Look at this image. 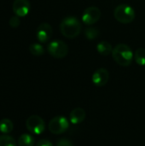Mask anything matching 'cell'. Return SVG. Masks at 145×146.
I'll return each instance as SVG.
<instances>
[{"mask_svg":"<svg viewBox=\"0 0 145 146\" xmlns=\"http://www.w3.org/2000/svg\"><path fill=\"white\" fill-rule=\"evenodd\" d=\"M61 33L67 38H75L82 31V24L75 16H67L60 23Z\"/></svg>","mask_w":145,"mask_h":146,"instance_id":"6da1fadb","label":"cell"},{"mask_svg":"<svg viewBox=\"0 0 145 146\" xmlns=\"http://www.w3.org/2000/svg\"><path fill=\"white\" fill-rule=\"evenodd\" d=\"M112 56L115 62L121 67H129L134 59V53L126 44H119L113 48Z\"/></svg>","mask_w":145,"mask_h":146,"instance_id":"7a4b0ae2","label":"cell"},{"mask_svg":"<svg viewBox=\"0 0 145 146\" xmlns=\"http://www.w3.org/2000/svg\"><path fill=\"white\" fill-rule=\"evenodd\" d=\"M114 16L117 21L122 24H128L134 21L136 14L134 9L126 3L118 5L114 10Z\"/></svg>","mask_w":145,"mask_h":146,"instance_id":"3957f363","label":"cell"},{"mask_svg":"<svg viewBox=\"0 0 145 146\" xmlns=\"http://www.w3.org/2000/svg\"><path fill=\"white\" fill-rule=\"evenodd\" d=\"M47 50L49 54L56 59H62L68 56L69 48L68 44L60 39H55L49 43L47 46Z\"/></svg>","mask_w":145,"mask_h":146,"instance_id":"277c9868","label":"cell"},{"mask_svg":"<svg viewBox=\"0 0 145 146\" xmlns=\"http://www.w3.org/2000/svg\"><path fill=\"white\" fill-rule=\"evenodd\" d=\"M49 131L53 134H62L68 131L69 128V121L64 116H56L53 117L48 125Z\"/></svg>","mask_w":145,"mask_h":146,"instance_id":"5b68a950","label":"cell"},{"mask_svg":"<svg viewBox=\"0 0 145 146\" xmlns=\"http://www.w3.org/2000/svg\"><path fill=\"white\" fill-rule=\"evenodd\" d=\"M26 129L33 134L39 135L45 130L44 121L38 115H31L26 121Z\"/></svg>","mask_w":145,"mask_h":146,"instance_id":"8992f818","label":"cell"},{"mask_svg":"<svg viewBox=\"0 0 145 146\" xmlns=\"http://www.w3.org/2000/svg\"><path fill=\"white\" fill-rule=\"evenodd\" d=\"M101 18V10L97 6H90L87 7L83 14L81 20L84 24L87 26H92L97 23Z\"/></svg>","mask_w":145,"mask_h":146,"instance_id":"52a82bcc","label":"cell"},{"mask_svg":"<svg viewBox=\"0 0 145 146\" xmlns=\"http://www.w3.org/2000/svg\"><path fill=\"white\" fill-rule=\"evenodd\" d=\"M91 80L92 83L97 87L104 86L109 80V72L104 68H100L93 73Z\"/></svg>","mask_w":145,"mask_h":146,"instance_id":"ba28073f","label":"cell"},{"mask_svg":"<svg viewBox=\"0 0 145 146\" xmlns=\"http://www.w3.org/2000/svg\"><path fill=\"white\" fill-rule=\"evenodd\" d=\"M53 34V30L51 26L49 23L44 22L41 23L36 31V37L37 39L40 42V43H46L48 42Z\"/></svg>","mask_w":145,"mask_h":146,"instance_id":"9c48e42d","label":"cell"},{"mask_svg":"<svg viewBox=\"0 0 145 146\" xmlns=\"http://www.w3.org/2000/svg\"><path fill=\"white\" fill-rule=\"evenodd\" d=\"M12 9L15 15L24 17L29 14L31 10V4L28 0H15Z\"/></svg>","mask_w":145,"mask_h":146,"instance_id":"30bf717a","label":"cell"},{"mask_svg":"<svg viewBox=\"0 0 145 146\" xmlns=\"http://www.w3.org/2000/svg\"><path fill=\"white\" fill-rule=\"evenodd\" d=\"M86 117L85 110L80 107L73 109L69 114V121L73 125H78L82 123Z\"/></svg>","mask_w":145,"mask_h":146,"instance_id":"8fae6325","label":"cell"},{"mask_svg":"<svg viewBox=\"0 0 145 146\" xmlns=\"http://www.w3.org/2000/svg\"><path fill=\"white\" fill-rule=\"evenodd\" d=\"M97 50L100 55L107 56L112 54L113 47H112V44L109 42H108L106 40H103V41H100L97 44Z\"/></svg>","mask_w":145,"mask_h":146,"instance_id":"7c38bea8","label":"cell"},{"mask_svg":"<svg viewBox=\"0 0 145 146\" xmlns=\"http://www.w3.org/2000/svg\"><path fill=\"white\" fill-rule=\"evenodd\" d=\"M35 139L28 133L21 134L18 139V146H34Z\"/></svg>","mask_w":145,"mask_h":146,"instance_id":"4fadbf2b","label":"cell"},{"mask_svg":"<svg viewBox=\"0 0 145 146\" xmlns=\"http://www.w3.org/2000/svg\"><path fill=\"white\" fill-rule=\"evenodd\" d=\"M14 127L13 122L8 118L2 119L0 121V132L3 134H8L12 132Z\"/></svg>","mask_w":145,"mask_h":146,"instance_id":"5bb4252c","label":"cell"},{"mask_svg":"<svg viewBox=\"0 0 145 146\" xmlns=\"http://www.w3.org/2000/svg\"><path fill=\"white\" fill-rule=\"evenodd\" d=\"M134 60L137 64L139 66H145V49L144 48H138L136 50L134 53Z\"/></svg>","mask_w":145,"mask_h":146,"instance_id":"9a60e30c","label":"cell"},{"mask_svg":"<svg viewBox=\"0 0 145 146\" xmlns=\"http://www.w3.org/2000/svg\"><path fill=\"white\" fill-rule=\"evenodd\" d=\"M29 51L32 55H33L35 56H40L44 55V49L42 44H40L38 43H33V44H30Z\"/></svg>","mask_w":145,"mask_h":146,"instance_id":"2e32d148","label":"cell"},{"mask_svg":"<svg viewBox=\"0 0 145 146\" xmlns=\"http://www.w3.org/2000/svg\"><path fill=\"white\" fill-rule=\"evenodd\" d=\"M0 146H17V144L13 137L3 134L0 136Z\"/></svg>","mask_w":145,"mask_h":146,"instance_id":"e0dca14e","label":"cell"},{"mask_svg":"<svg viewBox=\"0 0 145 146\" xmlns=\"http://www.w3.org/2000/svg\"><path fill=\"white\" fill-rule=\"evenodd\" d=\"M85 36L87 39L89 40H93L95 38H97L99 35V31L98 29H97L94 27H90L85 29L84 31Z\"/></svg>","mask_w":145,"mask_h":146,"instance_id":"ac0fdd59","label":"cell"},{"mask_svg":"<svg viewBox=\"0 0 145 146\" xmlns=\"http://www.w3.org/2000/svg\"><path fill=\"white\" fill-rule=\"evenodd\" d=\"M20 23H21V21H20V18L19 16L17 15H15V16H12L10 19H9V24L11 27L13 28H16L20 26Z\"/></svg>","mask_w":145,"mask_h":146,"instance_id":"d6986e66","label":"cell"},{"mask_svg":"<svg viewBox=\"0 0 145 146\" xmlns=\"http://www.w3.org/2000/svg\"><path fill=\"white\" fill-rule=\"evenodd\" d=\"M56 146H73V144L68 139H62L57 142Z\"/></svg>","mask_w":145,"mask_h":146,"instance_id":"ffe728a7","label":"cell"},{"mask_svg":"<svg viewBox=\"0 0 145 146\" xmlns=\"http://www.w3.org/2000/svg\"><path fill=\"white\" fill-rule=\"evenodd\" d=\"M36 146H53V144L47 139H40L37 143Z\"/></svg>","mask_w":145,"mask_h":146,"instance_id":"44dd1931","label":"cell"}]
</instances>
